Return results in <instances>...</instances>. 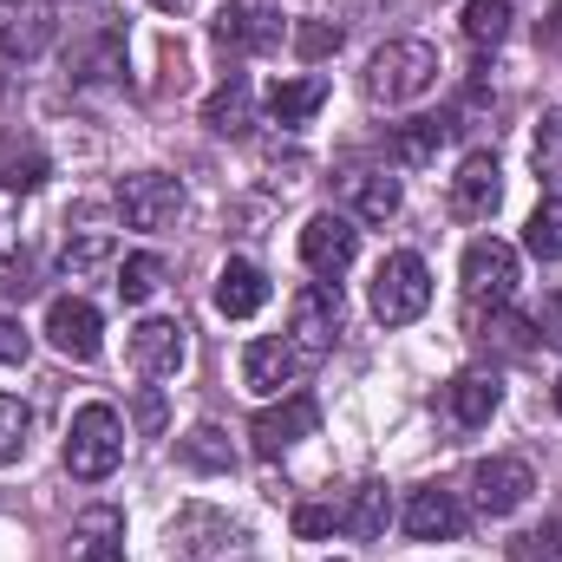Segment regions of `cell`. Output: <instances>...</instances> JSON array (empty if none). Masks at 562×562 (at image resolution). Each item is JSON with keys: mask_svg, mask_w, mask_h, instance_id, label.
<instances>
[{"mask_svg": "<svg viewBox=\"0 0 562 562\" xmlns=\"http://www.w3.org/2000/svg\"><path fill=\"white\" fill-rule=\"evenodd\" d=\"M119 464H125V419H119L105 400L79 406L72 425H66V471L86 477V484H99V477H112Z\"/></svg>", "mask_w": 562, "mask_h": 562, "instance_id": "6da1fadb", "label": "cell"}, {"mask_svg": "<svg viewBox=\"0 0 562 562\" xmlns=\"http://www.w3.org/2000/svg\"><path fill=\"white\" fill-rule=\"evenodd\" d=\"M431 86H438V53H431L425 40H393V46H380L373 66H367V99H373V105H413Z\"/></svg>", "mask_w": 562, "mask_h": 562, "instance_id": "7a4b0ae2", "label": "cell"}, {"mask_svg": "<svg viewBox=\"0 0 562 562\" xmlns=\"http://www.w3.org/2000/svg\"><path fill=\"white\" fill-rule=\"evenodd\" d=\"M425 307H431V269H425V256H413V249L386 256L380 276H373V314L386 327H406V321H419Z\"/></svg>", "mask_w": 562, "mask_h": 562, "instance_id": "3957f363", "label": "cell"}, {"mask_svg": "<svg viewBox=\"0 0 562 562\" xmlns=\"http://www.w3.org/2000/svg\"><path fill=\"white\" fill-rule=\"evenodd\" d=\"M340 321H347L340 281H307V288L294 294V307H288V340H294L307 360H327L334 340H340Z\"/></svg>", "mask_w": 562, "mask_h": 562, "instance_id": "277c9868", "label": "cell"}, {"mask_svg": "<svg viewBox=\"0 0 562 562\" xmlns=\"http://www.w3.org/2000/svg\"><path fill=\"white\" fill-rule=\"evenodd\" d=\"M119 210H125L132 229L157 236L183 216V183L164 177V170H132V177H119Z\"/></svg>", "mask_w": 562, "mask_h": 562, "instance_id": "5b68a950", "label": "cell"}, {"mask_svg": "<svg viewBox=\"0 0 562 562\" xmlns=\"http://www.w3.org/2000/svg\"><path fill=\"white\" fill-rule=\"evenodd\" d=\"M353 256H360V229H353L340 210L307 216V229H301V262H307V276L314 281H340L347 269H353Z\"/></svg>", "mask_w": 562, "mask_h": 562, "instance_id": "8992f818", "label": "cell"}, {"mask_svg": "<svg viewBox=\"0 0 562 562\" xmlns=\"http://www.w3.org/2000/svg\"><path fill=\"white\" fill-rule=\"evenodd\" d=\"M510 288H517V249L497 243V236H477V243L464 249V301H471V307H484V301L504 307Z\"/></svg>", "mask_w": 562, "mask_h": 562, "instance_id": "52a82bcc", "label": "cell"}, {"mask_svg": "<svg viewBox=\"0 0 562 562\" xmlns=\"http://www.w3.org/2000/svg\"><path fill=\"white\" fill-rule=\"evenodd\" d=\"M216 46L223 53H276L281 46V7L276 0H229L216 13Z\"/></svg>", "mask_w": 562, "mask_h": 562, "instance_id": "ba28073f", "label": "cell"}, {"mask_svg": "<svg viewBox=\"0 0 562 562\" xmlns=\"http://www.w3.org/2000/svg\"><path fill=\"white\" fill-rule=\"evenodd\" d=\"M321 431V406L307 400V393H288L281 406H262L256 425H249V438H256V458H281V451H294L301 438H314Z\"/></svg>", "mask_w": 562, "mask_h": 562, "instance_id": "9c48e42d", "label": "cell"}, {"mask_svg": "<svg viewBox=\"0 0 562 562\" xmlns=\"http://www.w3.org/2000/svg\"><path fill=\"white\" fill-rule=\"evenodd\" d=\"M530 491H537V471H530L524 458H484V464L471 471V497H477L484 517H510V510H524Z\"/></svg>", "mask_w": 562, "mask_h": 562, "instance_id": "30bf717a", "label": "cell"}, {"mask_svg": "<svg viewBox=\"0 0 562 562\" xmlns=\"http://www.w3.org/2000/svg\"><path fill=\"white\" fill-rule=\"evenodd\" d=\"M183 360H190L183 321L150 314V321H138V327H132V367H138L144 380H177V373H183Z\"/></svg>", "mask_w": 562, "mask_h": 562, "instance_id": "8fae6325", "label": "cell"}, {"mask_svg": "<svg viewBox=\"0 0 562 562\" xmlns=\"http://www.w3.org/2000/svg\"><path fill=\"white\" fill-rule=\"evenodd\" d=\"M497 203H504L497 157H491V150H471V157L458 164V177H451V216H464V223H491Z\"/></svg>", "mask_w": 562, "mask_h": 562, "instance_id": "7c38bea8", "label": "cell"}, {"mask_svg": "<svg viewBox=\"0 0 562 562\" xmlns=\"http://www.w3.org/2000/svg\"><path fill=\"white\" fill-rule=\"evenodd\" d=\"M46 340L66 353V360H99V307L92 301H79V294H59L53 307H46Z\"/></svg>", "mask_w": 562, "mask_h": 562, "instance_id": "4fadbf2b", "label": "cell"}, {"mask_svg": "<svg viewBox=\"0 0 562 562\" xmlns=\"http://www.w3.org/2000/svg\"><path fill=\"white\" fill-rule=\"evenodd\" d=\"M53 46V7L46 0H0V59H40Z\"/></svg>", "mask_w": 562, "mask_h": 562, "instance_id": "5bb4252c", "label": "cell"}, {"mask_svg": "<svg viewBox=\"0 0 562 562\" xmlns=\"http://www.w3.org/2000/svg\"><path fill=\"white\" fill-rule=\"evenodd\" d=\"M314 360L281 334V340H249V353H243V386L249 393H281V386H294L301 373H307Z\"/></svg>", "mask_w": 562, "mask_h": 562, "instance_id": "9a60e30c", "label": "cell"}, {"mask_svg": "<svg viewBox=\"0 0 562 562\" xmlns=\"http://www.w3.org/2000/svg\"><path fill=\"white\" fill-rule=\"evenodd\" d=\"M497 400H504L497 373H458L451 386H438V413H445V425H458V431H477V425H491Z\"/></svg>", "mask_w": 562, "mask_h": 562, "instance_id": "2e32d148", "label": "cell"}, {"mask_svg": "<svg viewBox=\"0 0 562 562\" xmlns=\"http://www.w3.org/2000/svg\"><path fill=\"white\" fill-rule=\"evenodd\" d=\"M66 562H125V517L112 504L79 510V524L66 537Z\"/></svg>", "mask_w": 562, "mask_h": 562, "instance_id": "e0dca14e", "label": "cell"}, {"mask_svg": "<svg viewBox=\"0 0 562 562\" xmlns=\"http://www.w3.org/2000/svg\"><path fill=\"white\" fill-rule=\"evenodd\" d=\"M262 307H269V276H262L256 262H223V276H216V314L249 321V314H262Z\"/></svg>", "mask_w": 562, "mask_h": 562, "instance_id": "ac0fdd59", "label": "cell"}, {"mask_svg": "<svg viewBox=\"0 0 562 562\" xmlns=\"http://www.w3.org/2000/svg\"><path fill=\"white\" fill-rule=\"evenodd\" d=\"M458 530H464V510H458L451 491H413V504H406V537H419V543H451Z\"/></svg>", "mask_w": 562, "mask_h": 562, "instance_id": "d6986e66", "label": "cell"}, {"mask_svg": "<svg viewBox=\"0 0 562 562\" xmlns=\"http://www.w3.org/2000/svg\"><path fill=\"white\" fill-rule=\"evenodd\" d=\"M249 119H256V92H249V79H243V72H229V79L203 99V125H210L216 138H243V132H249Z\"/></svg>", "mask_w": 562, "mask_h": 562, "instance_id": "ffe728a7", "label": "cell"}, {"mask_svg": "<svg viewBox=\"0 0 562 562\" xmlns=\"http://www.w3.org/2000/svg\"><path fill=\"white\" fill-rule=\"evenodd\" d=\"M340 190H347V203H353L360 223H386V216H400V177H386V170H347Z\"/></svg>", "mask_w": 562, "mask_h": 562, "instance_id": "44dd1931", "label": "cell"}, {"mask_svg": "<svg viewBox=\"0 0 562 562\" xmlns=\"http://www.w3.org/2000/svg\"><path fill=\"white\" fill-rule=\"evenodd\" d=\"M46 183V150L33 138H0V190H13V196H26V190H40Z\"/></svg>", "mask_w": 562, "mask_h": 562, "instance_id": "7402d4cb", "label": "cell"}, {"mask_svg": "<svg viewBox=\"0 0 562 562\" xmlns=\"http://www.w3.org/2000/svg\"><path fill=\"white\" fill-rule=\"evenodd\" d=\"M386 524H393V497H386V484H360V491H353V504L340 510V530H347V537H360V543H380V537H386Z\"/></svg>", "mask_w": 562, "mask_h": 562, "instance_id": "603a6c76", "label": "cell"}, {"mask_svg": "<svg viewBox=\"0 0 562 562\" xmlns=\"http://www.w3.org/2000/svg\"><path fill=\"white\" fill-rule=\"evenodd\" d=\"M321 105H327V79H276V92H269L276 125H307Z\"/></svg>", "mask_w": 562, "mask_h": 562, "instance_id": "cb8c5ba5", "label": "cell"}, {"mask_svg": "<svg viewBox=\"0 0 562 562\" xmlns=\"http://www.w3.org/2000/svg\"><path fill=\"white\" fill-rule=\"evenodd\" d=\"M445 138H451V119H406V125L393 132V157L419 170V164L438 157V144H445Z\"/></svg>", "mask_w": 562, "mask_h": 562, "instance_id": "d4e9b609", "label": "cell"}, {"mask_svg": "<svg viewBox=\"0 0 562 562\" xmlns=\"http://www.w3.org/2000/svg\"><path fill=\"white\" fill-rule=\"evenodd\" d=\"M471 327H477V340H484V347H497V353H510V360H524V353L537 347V334H530V321H517V314H504V307H491V314H477Z\"/></svg>", "mask_w": 562, "mask_h": 562, "instance_id": "484cf974", "label": "cell"}, {"mask_svg": "<svg viewBox=\"0 0 562 562\" xmlns=\"http://www.w3.org/2000/svg\"><path fill=\"white\" fill-rule=\"evenodd\" d=\"M177 458H183L190 471H236V445H229L216 425H196V431L177 445Z\"/></svg>", "mask_w": 562, "mask_h": 562, "instance_id": "4316f807", "label": "cell"}, {"mask_svg": "<svg viewBox=\"0 0 562 562\" xmlns=\"http://www.w3.org/2000/svg\"><path fill=\"white\" fill-rule=\"evenodd\" d=\"M119 249H112V236L105 229H86V236H66V249H59V276L66 281H79V276H92V269H105Z\"/></svg>", "mask_w": 562, "mask_h": 562, "instance_id": "83f0119b", "label": "cell"}, {"mask_svg": "<svg viewBox=\"0 0 562 562\" xmlns=\"http://www.w3.org/2000/svg\"><path fill=\"white\" fill-rule=\"evenodd\" d=\"M524 243H530V256H537V262H562V196H543V203L530 210Z\"/></svg>", "mask_w": 562, "mask_h": 562, "instance_id": "f1b7e54d", "label": "cell"}, {"mask_svg": "<svg viewBox=\"0 0 562 562\" xmlns=\"http://www.w3.org/2000/svg\"><path fill=\"white\" fill-rule=\"evenodd\" d=\"M72 66H79V79H119L125 72V40L119 33H99L92 46L72 53Z\"/></svg>", "mask_w": 562, "mask_h": 562, "instance_id": "f546056e", "label": "cell"}, {"mask_svg": "<svg viewBox=\"0 0 562 562\" xmlns=\"http://www.w3.org/2000/svg\"><path fill=\"white\" fill-rule=\"evenodd\" d=\"M510 33V0H471L464 7V40L471 46H497Z\"/></svg>", "mask_w": 562, "mask_h": 562, "instance_id": "4dcf8cb0", "label": "cell"}, {"mask_svg": "<svg viewBox=\"0 0 562 562\" xmlns=\"http://www.w3.org/2000/svg\"><path fill=\"white\" fill-rule=\"evenodd\" d=\"M112 288H119V301L144 307V301H150V294L164 288V262H157V256H132V262L119 269V281H112Z\"/></svg>", "mask_w": 562, "mask_h": 562, "instance_id": "1f68e13d", "label": "cell"}, {"mask_svg": "<svg viewBox=\"0 0 562 562\" xmlns=\"http://www.w3.org/2000/svg\"><path fill=\"white\" fill-rule=\"evenodd\" d=\"M26 431H33V413H26V400L0 393V464H13V458L26 451Z\"/></svg>", "mask_w": 562, "mask_h": 562, "instance_id": "d6a6232c", "label": "cell"}, {"mask_svg": "<svg viewBox=\"0 0 562 562\" xmlns=\"http://www.w3.org/2000/svg\"><path fill=\"white\" fill-rule=\"evenodd\" d=\"M510 562H562V524H537L510 543Z\"/></svg>", "mask_w": 562, "mask_h": 562, "instance_id": "836d02e7", "label": "cell"}, {"mask_svg": "<svg viewBox=\"0 0 562 562\" xmlns=\"http://www.w3.org/2000/svg\"><path fill=\"white\" fill-rule=\"evenodd\" d=\"M537 177H550V183H562V112H550L543 125H537Z\"/></svg>", "mask_w": 562, "mask_h": 562, "instance_id": "e575fe53", "label": "cell"}, {"mask_svg": "<svg viewBox=\"0 0 562 562\" xmlns=\"http://www.w3.org/2000/svg\"><path fill=\"white\" fill-rule=\"evenodd\" d=\"M294 53H301V59L340 53V26H334V20H301V26H294Z\"/></svg>", "mask_w": 562, "mask_h": 562, "instance_id": "d590c367", "label": "cell"}, {"mask_svg": "<svg viewBox=\"0 0 562 562\" xmlns=\"http://www.w3.org/2000/svg\"><path fill=\"white\" fill-rule=\"evenodd\" d=\"M340 530V510H327V504H301L294 510V537H334Z\"/></svg>", "mask_w": 562, "mask_h": 562, "instance_id": "8d00e7d4", "label": "cell"}, {"mask_svg": "<svg viewBox=\"0 0 562 562\" xmlns=\"http://www.w3.org/2000/svg\"><path fill=\"white\" fill-rule=\"evenodd\" d=\"M543 340H557L562 347V294H543V307H537V321H530Z\"/></svg>", "mask_w": 562, "mask_h": 562, "instance_id": "74e56055", "label": "cell"}, {"mask_svg": "<svg viewBox=\"0 0 562 562\" xmlns=\"http://www.w3.org/2000/svg\"><path fill=\"white\" fill-rule=\"evenodd\" d=\"M0 360H7V367L26 360V334H20V321H7V314H0Z\"/></svg>", "mask_w": 562, "mask_h": 562, "instance_id": "f35d334b", "label": "cell"}, {"mask_svg": "<svg viewBox=\"0 0 562 562\" xmlns=\"http://www.w3.org/2000/svg\"><path fill=\"white\" fill-rule=\"evenodd\" d=\"M138 425H144V431H157V425H164V400H157V393H144V400H138Z\"/></svg>", "mask_w": 562, "mask_h": 562, "instance_id": "ab89813d", "label": "cell"}, {"mask_svg": "<svg viewBox=\"0 0 562 562\" xmlns=\"http://www.w3.org/2000/svg\"><path fill=\"white\" fill-rule=\"evenodd\" d=\"M543 46H562V7L550 13V26H543Z\"/></svg>", "mask_w": 562, "mask_h": 562, "instance_id": "60d3db41", "label": "cell"}, {"mask_svg": "<svg viewBox=\"0 0 562 562\" xmlns=\"http://www.w3.org/2000/svg\"><path fill=\"white\" fill-rule=\"evenodd\" d=\"M150 7H157V13H190L196 0H150Z\"/></svg>", "mask_w": 562, "mask_h": 562, "instance_id": "b9f144b4", "label": "cell"}, {"mask_svg": "<svg viewBox=\"0 0 562 562\" xmlns=\"http://www.w3.org/2000/svg\"><path fill=\"white\" fill-rule=\"evenodd\" d=\"M557 413H562V380H557Z\"/></svg>", "mask_w": 562, "mask_h": 562, "instance_id": "7bdbcfd3", "label": "cell"}]
</instances>
